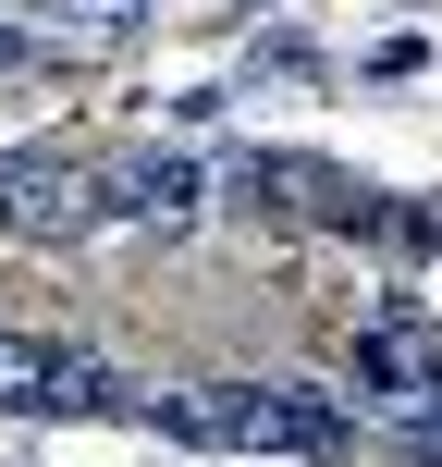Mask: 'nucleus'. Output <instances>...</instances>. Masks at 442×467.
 I'll return each instance as SVG.
<instances>
[{
    "mask_svg": "<svg viewBox=\"0 0 442 467\" xmlns=\"http://www.w3.org/2000/svg\"><path fill=\"white\" fill-rule=\"evenodd\" d=\"M0 406L13 419H148L123 369H98L87 345H37V332H0Z\"/></svg>",
    "mask_w": 442,
    "mask_h": 467,
    "instance_id": "1",
    "label": "nucleus"
},
{
    "mask_svg": "<svg viewBox=\"0 0 442 467\" xmlns=\"http://www.w3.org/2000/svg\"><path fill=\"white\" fill-rule=\"evenodd\" d=\"M0 222L62 246V234H98V172L49 161V148H0Z\"/></svg>",
    "mask_w": 442,
    "mask_h": 467,
    "instance_id": "2",
    "label": "nucleus"
},
{
    "mask_svg": "<svg viewBox=\"0 0 442 467\" xmlns=\"http://www.w3.org/2000/svg\"><path fill=\"white\" fill-rule=\"evenodd\" d=\"M430 381H442V332L418 320V307H381V320L356 332V394L406 406V394H430Z\"/></svg>",
    "mask_w": 442,
    "mask_h": 467,
    "instance_id": "3",
    "label": "nucleus"
},
{
    "mask_svg": "<svg viewBox=\"0 0 442 467\" xmlns=\"http://www.w3.org/2000/svg\"><path fill=\"white\" fill-rule=\"evenodd\" d=\"M197 197H210V172L172 161V148H136V161L98 172V222H197Z\"/></svg>",
    "mask_w": 442,
    "mask_h": 467,
    "instance_id": "4",
    "label": "nucleus"
},
{
    "mask_svg": "<svg viewBox=\"0 0 442 467\" xmlns=\"http://www.w3.org/2000/svg\"><path fill=\"white\" fill-rule=\"evenodd\" d=\"M381 431H394L418 467H442V381H430V394H406V406H381Z\"/></svg>",
    "mask_w": 442,
    "mask_h": 467,
    "instance_id": "5",
    "label": "nucleus"
},
{
    "mask_svg": "<svg viewBox=\"0 0 442 467\" xmlns=\"http://www.w3.org/2000/svg\"><path fill=\"white\" fill-rule=\"evenodd\" d=\"M136 13H148V0H74V25H87V37H123Z\"/></svg>",
    "mask_w": 442,
    "mask_h": 467,
    "instance_id": "6",
    "label": "nucleus"
},
{
    "mask_svg": "<svg viewBox=\"0 0 442 467\" xmlns=\"http://www.w3.org/2000/svg\"><path fill=\"white\" fill-rule=\"evenodd\" d=\"M25 49H37V37H25V25H0V74H13V62H25Z\"/></svg>",
    "mask_w": 442,
    "mask_h": 467,
    "instance_id": "7",
    "label": "nucleus"
}]
</instances>
